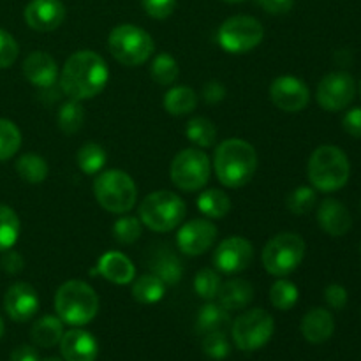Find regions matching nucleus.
Here are the masks:
<instances>
[{
  "label": "nucleus",
  "instance_id": "obj_3",
  "mask_svg": "<svg viewBox=\"0 0 361 361\" xmlns=\"http://www.w3.org/2000/svg\"><path fill=\"white\" fill-rule=\"evenodd\" d=\"M56 316L71 326H85L99 312V296L83 281H67L55 295Z\"/></svg>",
  "mask_w": 361,
  "mask_h": 361
},
{
  "label": "nucleus",
  "instance_id": "obj_1",
  "mask_svg": "<svg viewBox=\"0 0 361 361\" xmlns=\"http://www.w3.org/2000/svg\"><path fill=\"white\" fill-rule=\"evenodd\" d=\"M109 69L106 60L92 49L73 53L59 74L60 90L74 101H87L106 88Z\"/></svg>",
  "mask_w": 361,
  "mask_h": 361
},
{
  "label": "nucleus",
  "instance_id": "obj_10",
  "mask_svg": "<svg viewBox=\"0 0 361 361\" xmlns=\"http://www.w3.org/2000/svg\"><path fill=\"white\" fill-rule=\"evenodd\" d=\"M210 159L203 150L197 148H185L178 152L171 162V182L185 192L203 189L210 180Z\"/></svg>",
  "mask_w": 361,
  "mask_h": 361
},
{
  "label": "nucleus",
  "instance_id": "obj_36",
  "mask_svg": "<svg viewBox=\"0 0 361 361\" xmlns=\"http://www.w3.org/2000/svg\"><path fill=\"white\" fill-rule=\"evenodd\" d=\"M298 288L288 279L279 277L270 289V302L277 310H291L298 302Z\"/></svg>",
  "mask_w": 361,
  "mask_h": 361
},
{
  "label": "nucleus",
  "instance_id": "obj_13",
  "mask_svg": "<svg viewBox=\"0 0 361 361\" xmlns=\"http://www.w3.org/2000/svg\"><path fill=\"white\" fill-rule=\"evenodd\" d=\"M254 259V247L243 236H229L222 240L214 252V264L222 274H240L247 270Z\"/></svg>",
  "mask_w": 361,
  "mask_h": 361
},
{
  "label": "nucleus",
  "instance_id": "obj_15",
  "mask_svg": "<svg viewBox=\"0 0 361 361\" xmlns=\"http://www.w3.org/2000/svg\"><path fill=\"white\" fill-rule=\"evenodd\" d=\"M215 240H217V228L214 222L208 219H194L178 229L176 245L185 256H201L212 249Z\"/></svg>",
  "mask_w": 361,
  "mask_h": 361
},
{
  "label": "nucleus",
  "instance_id": "obj_49",
  "mask_svg": "<svg viewBox=\"0 0 361 361\" xmlns=\"http://www.w3.org/2000/svg\"><path fill=\"white\" fill-rule=\"evenodd\" d=\"M9 361H39V355L30 345H20L14 349Z\"/></svg>",
  "mask_w": 361,
  "mask_h": 361
},
{
  "label": "nucleus",
  "instance_id": "obj_11",
  "mask_svg": "<svg viewBox=\"0 0 361 361\" xmlns=\"http://www.w3.org/2000/svg\"><path fill=\"white\" fill-rule=\"evenodd\" d=\"M275 331V321L271 314L263 309H250L236 317L231 334L236 348L242 351H257L270 342Z\"/></svg>",
  "mask_w": 361,
  "mask_h": 361
},
{
  "label": "nucleus",
  "instance_id": "obj_19",
  "mask_svg": "<svg viewBox=\"0 0 361 361\" xmlns=\"http://www.w3.org/2000/svg\"><path fill=\"white\" fill-rule=\"evenodd\" d=\"M60 353L66 361H95L97 358V341L88 331L74 328L63 334L60 341Z\"/></svg>",
  "mask_w": 361,
  "mask_h": 361
},
{
  "label": "nucleus",
  "instance_id": "obj_43",
  "mask_svg": "<svg viewBox=\"0 0 361 361\" xmlns=\"http://www.w3.org/2000/svg\"><path fill=\"white\" fill-rule=\"evenodd\" d=\"M178 0H141L145 13L154 20H166L176 9Z\"/></svg>",
  "mask_w": 361,
  "mask_h": 361
},
{
  "label": "nucleus",
  "instance_id": "obj_20",
  "mask_svg": "<svg viewBox=\"0 0 361 361\" xmlns=\"http://www.w3.org/2000/svg\"><path fill=\"white\" fill-rule=\"evenodd\" d=\"M317 222L330 236H344L351 229L353 219L345 204L337 200H324L317 208Z\"/></svg>",
  "mask_w": 361,
  "mask_h": 361
},
{
  "label": "nucleus",
  "instance_id": "obj_40",
  "mask_svg": "<svg viewBox=\"0 0 361 361\" xmlns=\"http://www.w3.org/2000/svg\"><path fill=\"white\" fill-rule=\"evenodd\" d=\"M221 284V277H219L217 271H214L212 268H203V270L197 271L196 279H194V289H196V293L203 300H208V302L217 298Z\"/></svg>",
  "mask_w": 361,
  "mask_h": 361
},
{
  "label": "nucleus",
  "instance_id": "obj_9",
  "mask_svg": "<svg viewBox=\"0 0 361 361\" xmlns=\"http://www.w3.org/2000/svg\"><path fill=\"white\" fill-rule=\"evenodd\" d=\"M264 39V27L261 21L247 14L228 18L217 32V41L222 49L233 55L247 53L257 48Z\"/></svg>",
  "mask_w": 361,
  "mask_h": 361
},
{
  "label": "nucleus",
  "instance_id": "obj_41",
  "mask_svg": "<svg viewBox=\"0 0 361 361\" xmlns=\"http://www.w3.org/2000/svg\"><path fill=\"white\" fill-rule=\"evenodd\" d=\"M203 353L212 360H226L231 353V344L224 331H212L203 338Z\"/></svg>",
  "mask_w": 361,
  "mask_h": 361
},
{
  "label": "nucleus",
  "instance_id": "obj_21",
  "mask_svg": "<svg viewBox=\"0 0 361 361\" xmlns=\"http://www.w3.org/2000/svg\"><path fill=\"white\" fill-rule=\"evenodd\" d=\"M95 271L99 275H102L106 281L113 282L116 286L130 284L134 281V277H136L133 261L122 252H106L99 259L97 270Z\"/></svg>",
  "mask_w": 361,
  "mask_h": 361
},
{
  "label": "nucleus",
  "instance_id": "obj_42",
  "mask_svg": "<svg viewBox=\"0 0 361 361\" xmlns=\"http://www.w3.org/2000/svg\"><path fill=\"white\" fill-rule=\"evenodd\" d=\"M18 53H20V46L16 39L7 30L0 28V69L13 66L18 59Z\"/></svg>",
  "mask_w": 361,
  "mask_h": 361
},
{
  "label": "nucleus",
  "instance_id": "obj_34",
  "mask_svg": "<svg viewBox=\"0 0 361 361\" xmlns=\"http://www.w3.org/2000/svg\"><path fill=\"white\" fill-rule=\"evenodd\" d=\"M178 62L169 53H159V55L154 56L150 66V76L154 78V81L166 87V85L175 83L178 80Z\"/></svg>",
  "mask_w": 361,
  "mask_h": 361
},
{
  "label": "nucleus",
  "instance_id": "obj_4",
  "mask_svg": "<svg viewBox=\"0 0 361 361\" xmlns=\"http://www.w3.org/2000/svg\"><path fill=\"white\" fill-rule=\"evenodd\" d=\"M349 159L338 147L334 145H323L312 152L307 164V175L314 189L323 192H334L342 189L348 183Z\"/></svg>",
  "mask_w": 361,
  "mask_h": 361
},
{
  "label": "nucleus",
  "instance_id": "obj_18",
  "mask_svg": "<svg viewBox=\"0 0 361 361\" xmlns=\"http://www.w3.org/2000/svg\"><path fill=\"white\" fill-rule=\"evenodd\" d=\"M23 76L28 83L37 88H48L56 83L59 78V66L55 59L46 51H32L23 60Z\"/></svg>",
  "mask_w": 361,
  "mask_h": 361
},
{
  "label": "nucleus",
  "instance_id": "obj_27",
  "mask_svg": "<svg viewBox=\"0 0 361 361\" xmlns=\"http://www.w3.org/2000/svg\"><path fill=\"white\" fill-rule=\"evenodd\" d=\"M166 293V284L154 274H147L133 281V298L143 305L161 302Z\"/></svg>",
  "mask_w": 361,
  "mask_h": 361
},
{
  "label": "nucleus",
  "instance_id": "obj_17",
  "mask_svg": "<svg viewBox=\"0 0 361 361\" xmlns=\"http://www.w3.org/2000/svg\"><path fill=\"white\" fill-rule=\"evenodd\" d=\"M4 309L7 316L16 323L30 321L39 310L37 291L27 282H16L7 289L4 296Z\"/></svg>",
  "mask_w": 361,
  "mask_h": 361
},
{
  "label": "nucleus",
  "instance_id": "obj_7",
  "mask_svg": "<svg viewBox=\"0 0 361 361\" xmlns=\"http://www.w3.org/2000/svg\"><path fill=\"white\" fill-rule=\"evenodd\" d=\"M94 196L106 212L123 215L136 204L137 187L127 173L120 169H108L95 178Z\"/></svg>",
  "mask_w": 361,
  "mask_h": 361
},
{
  "label": "nucleus",
  "instance_id": "obj_30",
  "mask_svg": "<svg viewBox=\"0 0 361 361\" xmlns=\"http://www.w3.org/2000/svg\"><path fill=\"white\" fill-rule=\"evenodd\" d=\"M197 208L208 219H222L231 210V200L219 189H208L197 197Z\"/></svg>",
  "mask_w": 361,
  "mask_h": 361
},
{
  "label": "nucleus",
  "instance_id": "obj_53",
  "mask_svg": "<svg viewBox=\"0 0 361 361\" xmlns=\"http://www.w3.org/2000/svg\"><path fill=\"white\" fill-rule=\"evenodd\" d=\"M360 95H361V81H360Z\"/></svg>",
  "mask_w": 361,
  "mask_h": 361
},
{
  "label": "nucleus",
  "instance_id": "obj_39",
  "mask_svg": "<svg viewBox=\"0 0 361 361\" xmlns=\"http://www.w3.org/2000/svg\"><path fill=\"white\" fill-rule=\"evenodd\" d=\"M143 233L141 228V221L137 217H130V215H123L113 226V235L115 240L122 245H130V243L137 242Z\"/></svg>",
  "mask_w": 361,
  "mask_h": 361
},
{
  "label": "nucleus",
  "instance_id": "obj_51",
  "mask_svg": "<svg viewBox=\"0 0 361 361\" xmlns=\"http://www.w3.org/2000/svg\"><path fill=\"white\" fill-rule=\"evenodd\" d=\"M222 2H228V4H238V2H245V0H222Z\"/></svg>",
  "mask_w": 361,
  "mask_h": 361
},
{
  "label": "nucleus",
  "instance_id": "obj_22",
  "mask_svg": "<svg viewBox=\"0 0 361 361\" xmlns=\"http://www.w3.org/2000/svg\"><path fill=\"white\" fill-rule=\"evenodd\" d=\"M254 300V286L245 279H229L222 282L217 293V303L226 310H242Z\"/></svg>",
  "mask_w": 361,
  "mask_h": 361
},
{
  "label": "nucleus",
  "instance_id": "obj_45",
  "mask_svg": "<svg viewBox=\"0 0 361 361\" xmlns=\"http://www.w3.org/2000/svg\"><path fill=\"white\" fill-rule=\"evenodd\" d=\"M0 264H2L4 270H6L7 274H11V275L21 274V271H23V268H25L23 256H21L20 252H16V250H13V249L4 250V256H2V259H0Z\"/></svg>",
  "mask_w": 361,
  "mask_h": 361
},
{
  "label": "nucleus",
  "instance_id": "obj_25",
  "mask_svg": "<svg viewBox=\"0 0 361 361\" xmlns=\"http://www.w3.org/2000/svg\"><path fill=\"white\" fill-rule=\"evenodd\" d=\"M150 270L152 274L157 275L166 286H173L182 279L183 275V267L180 263L178 257L171 252L169 249L161 250L154 256L150 264Z\"/></svg>",
  "mask_w": 361,
  "mask_h": 361
},
{
  "label": "nucleus",
  "instance_id": "obj_6",
  "mask_svg": "<svg viewBox=\"0 0 361 361\" xmlns=\"http://www.w3.org/2000/svg\"><path fill=\"white\" fill-rule=\"evenodd\" d=\"M185 201L171 190H155L140 204V221L155 233H168L185 219Z\"/></svg>",
  "mask_w": 361,
  "mask_h": 361
},
{
  "label": "nucleus",
  "instance_id": "obj_32",
  "mask_svg": "<svg viewBox=\"0 0 361 361\" xmlns=\"http://www.w3.org/2000/svg\"><path fill=\"white\" fill-rule=\"evenodd\" d=\"M20 217L7 204L0 203V252L13 249L20 236Z\"/></svg>",
  "mask_w": 361,
  "mask_h": 361
},
{
  "label": "nucleus",
  "instance_id": "obj_35",
  "mask_svg": "<svg viewBox=\"0 0 361 361\" xmlns=\"http://www.w3.org/2000/svg\"><path fill=\"white\" fill-rule=\"evenodd\" d=\"M85 122V109L81 106V101H71L63 102L59 109V127L62 133L66 134H76L81 130Z\"/></svg>",
  "mask_w": 361,
  "mask_h": 361
},
{
  "label": "nucleus",
  "instance_id": "obj_26",
  "mask_svg": "<svg viewBox=\"0 0 361 361\" xmlns=\"http://www.w3.org/2000/svg\"><path fill=\"white\" fill-rule=\"evenodd\" d=\"M231 317H229V310H226L224 307H221L219 303L208 302L207 305L201 307L200 314H197L196 321V330L197 334L207 335L212 331H224V328L228 326Z\"/></svg>",
  "mask_w": 361,
  "mask_h": 361
},
{
  "label": "nucleus",
  "instance_id": "obj_23",
  "mask_svg": "<svg viewBox=\"0 0 361 361\" xmlns=\"http://www.w3.org/2000/svg\"><path fill=\"white\" fill-rule=\"evenodd\" d=\"M335 321L326 309L309 310L302 319V335L310 344H323L334 335Z\"/></svg>",
  "mask_w": 361,
  "mask_h": 361
},
{
  "label": "nucleus",
  "instance_id": "obj_33",
  "mask_svg": "<svg viewBox=\"0 0 361 361\" xmlns=\"http://www.w3.org/2000/svg\"><path fill=\"white\" fill-rule=\"evenodd\" d=\"M185 134L190 143L197 145L201 148L212 147L217 140V129H215L214 122L204 118V116H196V118L189 120Z\"/></svg>",
  "mask_w": 361,
  "mask_h": 361
},
{
  "label": "nucleus",
  "instance_id": "obj_28",
  "mask_svg": "<svg viewBox=\"0 0 361 361\" xmlns=\"http://www.w3.org/2000/svg\"><path fill=\"white\" fill-rule=\"evenodd\" d=\"M164 109L173 116H182L192 111L197 106V95L189 87H173L164 95Z\"/></svg>",
  "mask_w": 361,
  "mask_h": 361
},
{
  "label": "nucleus",
  "instance_id": "obj_52",
  "mask_svg": "<svg viewBox=\"0 0 361 361\" xmlns=\"http://www.w3.org/2000/svg\"><path fill=\"white\" fill-rule=\"evenodd\" d=\"M42 361H62V360H59V358H46V360H42Z\"/></svg>",
  "mask_w": 361,
  "mask_h": 361
},
{
  "label": "nucleus",
  "instance_id": "obj_37",
  "mask_svg": "<svg viewBox=\"0 0 361 361\" xmlns=\"http://www.w3.org/2000/svg\"><path fill=\"white\" fill-rule=\"evenodd\" d=\"M21 147V130L14 122L0 118V161L14 157Z\"/></svg>",
  "mask_w": 361,
  "mask_h": 361
},
{
  "label": "nucleus",
  "instance_id": "obj_47",
  "mask_svg": "<svg viewBox=\"0 0 361 361\" xmlns=\"http://www.w3.org/2000/svg\"><path fill=\"white\" fill-rule=\"evenodd\" d=\"M342 127L353 137L361 140V108H353L342 118Z\"/></svg>",
  "mask_w": 361,
  "mask_h": 361
},
{
  "label": "nucleus",
  "instance_id": "obj_5",
  "mask_svg": "<svg viewBox=\"0 0 361 361\" xmlns=\"http://www.w3.org/2000/svg\"><path fill=\"white\" fill-rule=\"evenodd\" d=\"M108 49L113 59L126 67H137L152 59L155 42L147 30L133 23L116 25L108 37Z\"/></svg>",
  "mask_w": 361,
  "mask_h": 361
},
{
  "label": "nucleus",
  "instance_id": "obj_24",
  "mask_svg": "<svg viewBox=\"0 0 361 361\" xmlns=\"http://www.w3.org/2000/svg\"><path fill=\"white\" fill-rule=\"evenodd\" d=\"M63 337V321L59 316H44L35 321L30 330V338L39 348L49 349L60 344Z\"/></svg>",
  "mask_w": 361,
  "mask_h": 361
},
{
  "label": "nucleus",
  "instance_id": "obj_38",
  "mask_svg": "<svg viewBox=\"0 0 361 361\" xmlns=\"http://www.w3.org/2000/svg\"><path fill=\"white\" fill-rule=\"evenodd\" d=\"M317 203L316 190L312 187H296L293 192H289L288 200H286V204H288V210L295 215H305L310 214L314 210Z\"/></svg>",
  "mask_w": 361,
  "mask_h": 361
},
{
  "label": "nucleus",
  "instance_id": "obj_14",
  "mask_svg": "<svg viewBox=\"0 0 361 361\" xmlns=\"http://www.w3.org/2000/svg\"><path fill=\"white\" fill-rule=\"evenodd\" d=\"M271 102L286 113H298L307 108L310 90L305 81L296 76H279L270 85Z\"/></svg>",
  "mask_w": 361,
  "mask_h": 361
},
{
  "label": "nucleus",
  "instance_id": "obj_16",
  "mask_svg": "<svg viewBox=\"0 0 361 361\" xmlns=\"http://www.w3.org/2000/svg\"><path fill=\"white\" fill-rule=\"evenodd\" d=\"M66 6L62 0H30L23 11L28 27L35 32H53L66 20Z\"/></svg>",
  "mask_w": 361,
  "mask_h": 361
},
{
  "label": "nucleus",
  "instance_id": "obj_8",
  "mask_svg": "<svg viewBox=\"0 0 361 361\" xmlns=\"http://www.w3.org/2000/svg\"><path fill=\"white\" fill-rule=\"evenodd\" d=\"M305 250V242L298 233H279L261 254L264 270L274 277H288L302 264Z\"/></svg>",
  "mask_w": 361,
  "mask_h": 361
},
{
  "label": "nucleus",
  "instance_id": "obj_46",
  "mask_svg": "<svg viewBox=\"0 0 361 361\" xmlns=\"http://www.w3.org/2000/svg\"><path fill=\"white\" fill-rule=\"evenodd\" d=\"M201 95H203V101L208 102V104H219L221 101H224L226 87L221 83V81L212 80L204 85Z\"/></svg>",
  "mask_w": 361,
  "mask_h": 361
},
{
  "label": "nucleus",
  "instance_id": "obj_44",
  "mask_svg": "<svg viewBox=\"0 0 361 361\" xmlns=\"http://www.w3.org/2000/svg\"><path fill=\"white\" fill-rule=\"evenodd\" d=\"M324 300L335 310H342L348 305V291L341 284H330L324 289Z\"/></svg>",
  "mask_w": 361,
  "mask_h": 361
},
{
  "label": "nucleus",
  "instance_id": "obj_31",
  "mask_svg": "<svg viewBox=\"0 0 361 361\" xmlns=\"http://www.w3.org/2000/svg\"><path fill=\"white\" fill-rule=\"evenodd\" d=\"M78 168L85 173V175H95V173L102 171L108 162V154L104 148L99 143H85L83 147L78 150L76 155Z\"/></svg>",
  "mask_w": 361,
  "mask_h": 361
},
{
  "label": "nucleus",
  "instance_id": "obj_50",
  "mask_svg": "<svg viewBox=\"0 0 361 361\" xmlns=\"http://www.w3.org/2000/svg\"><path fill=\"white\" fill-rule=\"evenodd\" d=\"M4 330H6V326H4V321H2V317H0V338H2Z\"/></svg>",
  "mask_w": 361,
  "mask_h": 361
},
{
  "label": "nucleus",
  "instance_id": "obj_12",
  "mask_svg": "<svg viewBox=\"0 0 361 361\" xmlns=\"http://www.w3.org/2000/svg\"><path fill=\"white\" fill-rule=\"evenodd\" d=\"M356 94V83L351 74L330 73L319 81L316 90V99L319 106L326 111H341L353 102Z\"/></svg>",
  "mask_w": 361,
  "mask_h": 361
},
{
  "label": "nucleus",
  "instance_id": "obj_2",
  "mask_svg": "<svg viewBox=\"0 0 361 361\" xmlns=\"http://www.w3.org/2000/svg\"><path fill=\"white\" fill-rule=\"evenodd\" d=\"M214 168L222 185L240 189L252 180L257 169L256 148L245 140L229 137L215 150Z\"/></svg>",
  "mask_w": 361,
  "mask_h": 361
},
{
  "label": "nucleus",
  "instance_id": "obj_54",
  "mask_svg": "<svg viewBox=\"0 0 361 361\" xmlns=\"http://www.w3.org/2000/svg\"><path fill=\"white\" fill-rule=\"evenodd\" d=\"M360 254H361V247H360Z\"/></svg>",
  "mask_w": 361,
  "mask_h": 361
},
{
  "label": "nucleus",
  "instance_id": "obj_29",
  "mask_svg": "<svg viewBox=\"0 0 361 361\" xmlns=\"http://www.w3.org/2000/svg\"><path fill=\"white\" fill-rule=\"evenodd\" d=\"M16 173L23 182L37 185L48 178V162L37 154H23L16 161Z\"/></svg>",
  "mask_w": 361,
  "mask_h": 361
},
{
  "label": "nucleus",
  "instance_id": "obj_48",
  "mask_svg": "<svg viewBox=\"0 0 361 361\" xmlns=\"http://www.w3.org/2000/svg\"><path fill=\"white\" fill-rule=\"evenodd\" d=\"M257 4L268 14H288L295 6V0H257Z\"/></svg>",
  "mask_w": 361,
  "mask_h": 361
}]
</instances>
